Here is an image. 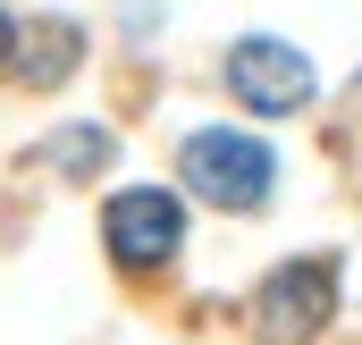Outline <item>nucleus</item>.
I'll return each instance as SVG.
<instances>
[{"label": "nucleus", "mask_w": 362, "mask_h": 345, "mask_svg": "<svg viewBox=\"0 0 362 345\" xmlns=\"http://www.w3.org/2000/svg\"><path fill=\"white\" fill-rule=\"evenodd\" d=\"M185 185L202 194V202H219V211H262L270 202V144H253V135H236V127H202V135H185L177 152Z\"/></svg>", "instance_id": "nucleus-1"}, {"label": "nucleus", "mask_w": 362, "mask_h": 345, "mask_svg": "<svg viewBox=\"0 0 362 345\" xmlns=\"http://www.w3.org/2000/svg\"><path fill=\"white\" fill-rule=\"evenodd\" d=\"M329 312H337V269L329 261H286V269L262 278V295H253L262 345H312Z\"/></svg>", "instance_id": "nucleus-2"}, {"label": "nucleus", "mask_w": 362, "mask_h": 345, "mask_svg": "<svg viewBox=\"0 0 362 345\" xmlns=\"http://www.w3.org/2000/svg\"><path fill=\"white\" fill-rule=\"evenodd\" d=\"M101 236H110L118 269H160L185 245V211H177V194H160V185H127V194H110Z\"/></svg>", "instance_id": "nucleus-3"}, {"label": "nucleus", "mask_w": 362, "mask_h": 345, "mask_svg": "<svg viewBox=\"0 0 362 345\" xmlns=\"http://www.w3.org/2000/svg\"><path fill=\"white\" fill-rule=\"evenodd\" d=\"M228 93L245 110H262V118H286V110L312 101V59L286 51V42H270V34H253V42L228 51Z\"/></svg>", "instance_id": "nucleus-4"}, {"label": "nucleus", "mask_w": 362, "mask_h": 345, "mask_svg": "<svg viewBox=\"0 0 362 345\" xmlns=\"http://www.w3.org/2000/svg\"><path fill=\"white\" fill-rule=\"evenodd\" d=\"M76 51H85V34H76L68 17H34V25H25V51H17V76H25V93H51L68 68H76Z\"/></svg>", "instance_id": "nucleus-5"}, {"label": "nucleus", "mask_w": 362, "mask_h": 345, "mask_svg": "<svg viewBox=\"0 0 362 345\" xmlns=\"http://www.w3.org/2000/svg\"><path fill=\"white\" fill-rule=\"evenodd\" d=\"M51 160H59L68 177H85V169H101V160H110V135H101V127H68V135L51 144Z\"/></svg>", "instance_id": "nucleus-6"}, {"label": "nucleus", "mask_w": 362, "mask_h": 345, "mask_svg": "<svg viewBox=\"0 0 362 345\" xmlns=\"http://www.w3.org/2000/svg\"><path fill=\"white\" fill-rule=\"evenodd\" d=\"M0 59H8V17H0Z\"/></svg>", "instance_id": "nucleus-7"}]
</instances>
